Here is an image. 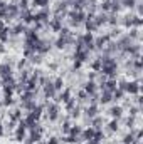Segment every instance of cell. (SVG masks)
<instances>
[{
    "label": "cell",
    "instance_id": "cell-1",
    "mask_svg": "<svg viewBox=\"0 0 143 144\" xmlns=\"http://www.w3.org/2000/svg\"><path fill=\"white\" fill-rule=\"evenodd\" d=\"M101 60H103V59H101ZM115 69H116L115 60H111V59H105V60H103V70H105L106 74H113Z\"/></svg>",
    "mask_w": 143,
    "mask_h": 144
},
{
    "label": "cell",
    "instance_id": "cell-2",
    "mask_svg": "<svg viewBox=\"0 0 143 144\" xmlns=\"http://www.w3.org/2000/svg\"><path fill=\"white\" fill-rule=\"evenodd\" d=\"M0 74H2V76H7V74L10 76V67L5 66V64H2V66H0Z\"/></svg>",
    "mask_w": 143,
    "mask_h": 144
},
{
    "label": "cell",
    "instance_id": "cell-3",
    "mask_svg": "<svg viewBox=\"0 0 143 144\" xmlns=\"http://www.w3.org/2000/svg\"><path fill=\"white\" fill-rule=\"evenodd\" d=\"M71 17H72V24H79L83 20V14H79V12H77V14H72Z\"/></svg>",
    "mask_w": 143,
    "mask_h": 144
},
{
    "label": "cell",
    "instance_id": "cell-4",
    "mask_svg": "<svg viewBox=\"0 0 143 144\" xmlns=\"http://www.w3.org/2000/svg\"><path fill=\"white\" fill-rule=\"evenodd\" d=\"M56 116H57V109H56V106H51L49 107V117L51 119H56Z\"/></svg>",
    "mask_w": 143,
    "mask_h": 144
},
{
    "label": "cell",
    "instance_id": "cell-5",
    "mask_svg": "<svg viewBox=\"0 0 143 144\" xmlns=\"http://www.w3.org/2000/svg\"><path fill=\"white\" fill-rule=\"evenodd\" d=\"M125 89H126V90H130V92H136V90H138V86H136V84H128V86H125Z\"/></svg>",
    "mask_w": 143,
    "mask_h": 144
},
{
    "label": "cell",
    "instance_id": "cell-6",
    "mask_svg": "<svg viewBox=\"0 0 143 144\" xmlns=\"http://www.w3.org/2000/svg\"><path fill=\"white\" fill-rule=\"evenodd\" d=\"M45 94L47 96L54 94V86H52V84H47V86H45Z\"/></svg>",
    "mask_w": 143,
    "mask_h": 144
},
{
    "label": "cell",
    "instance_id": "cell-7",
    "mask_svg": "<svg viewBox=\"0 0 143 144\" xmlns=\"http://www.w3.org/2000/svg\"><path fill=\"white\" fill-rule=\"evenodd\" d=\"M111 116L120 117L121 116V109H120V107H113V109H111Z\"/></svg>",
    "mask_w": 143,
    "mask_h": 144
},
{
    "label": "cell",
    "instance_id": "cell-8",
    "mask_svg": "<svg viewBox=\"0 0 143 144\" xmlns=\"http://www.w3.org/2000/svg\"><path fill=\"white\" fill-rule=\"evenodd\" d=\"M22 138H24V124H22V128L17 131V139H19V141H22Z\"/></svg>",
    "mask_w": 143,
    "mask_h": 144
},
{
    "label": "cell",
    "instance_id": "cell-9",
    "mask_svg": "<svg viewBox=\"0 0 143 144\" xmlns=\"http://www.w3.org/2000/svg\"><path fill=\"white\" fill-rule=\"evenodd\" d=\"M110 92H105V94H103V97H101V102H108V100H110Z\"/></svg>",
    "mask_w": 143,
    "mask_h": 144
},
{
    "label": "cell",
    "instance_id": "cell-10",
    "mask_svg": "<svg viewBox=\"0 0 143 144\" xmlns=\"http://www.w3.org/2000/svg\"><path fill=\"white\" fill-rule=\"evenodd\" d=\"M84 138H86V139H91V138H93V131H91V129H89V131H86V132H84Z\"/></svg>",
    "mask_w": 143,
    "mask_h": 144
},
{
    "label": "cell",
    "instance_id": "cell-11",
    "mask_svg": "<svg viewBox=\"0 0 143 144\" xmlns=\"http://www.w3.org/2000/svg\"><path fill=\"white\" fill-rule=\"evenodd\" d=\"M88 114H89V116H94V114H96V107H94V106L88 109Z\"/></svg>",
    "mask_w": 143,
    "mask_h": 144
},
{
    "label": "cell",
    "instance_id": "cell-12",
    "mask_svg": "<svg viewBox=\"0 0 143 144\" xmlns=\"http://www.w3.org/2000/svg\"><path fill=\"white\" fill-rule=\"evenodd\" d=\"M86 90H88V92H94V84H88V86H86Z\"/></svg>",
    "mask_w": 143,
    "mask_h": 144
},
{
    "label": "cell",
    "instance_id": "cell-13",
    "mask_svg": "<svg viewBox=\"0 0 143 144\" xmlns=\"http://www.w3.org/2000/svg\"><path fill=\"white\" fill-rule=\"evenodd\" d=\"M25 28H24V25H17L15 27V34H20V32H24Z\"/></svg>",
    "mask_w": 143,
    "mask_h": 144
},
{
    "label": "cell",
    "instance_id": "cell-14",
    "mask_svg": "<svg viewBox=\"0 0 143 144\" xmlns=\"http://www.w3.org/2000/svg\"><path fill=\"white\" fill-rule=\"evenodd\" d=\"M35 2V5H45L47 4V0H34Z\"/></svg>",
    "mask_w": 143,
    "mask_h": 144
},
{
    "label": "cell",
    "instance_id": "cell-15",
    "mask_svg": "<svg viewBox=\"0 0 143 144\" xmlns=\"http://www.w3.org/2000/svg\"><path fill=\"white\" fill-rule=\"evenodd\" d=\"M61 87H62V80L59 79V80H56V86H54V89H61Z\"/></svg>",
    "mask_w": 143,
    "mask_h": 144
},
{
    "label": "cell",
    "instance_id": "cell-16",
    "mask_svg": "<svg viewBox=\"0 0 143 144\" xmlns=\"http://www.w3.org/2000/svg\"><path fill=\"white\" fill-rule=\"evenodd\" d=\"M67 97H69V92H64V94L61 96V99H62V100H67Z\"/></svg>",
    "mask_w": 143,
    "mask_h": 144
},
{
    "label": "cell",
    "instance_id": "cell-17",
    "mask_svg": "<svg viewBox=\"0 0 143 144\" xmlns=\"http://www.w3.org/2000/svg\"><path fill=\"white\" fill-rule=\"evenodd\" d=\"M123 2H125L126 5H131V4H133V0H123Z\"/></svg>",
    "mask_w": 143,
    "mask_h": 144
},
{
    "label": "cell",
    "instance_id": "cell-18",
    "mask_svg": "<svg viewBox=\"0 0 143 144\" xmlns=\"http://www.w3.org/2000/svg\"><path fill=\"white\" fill-rule=\"evenodd\" d=\"M49 144H57V141H56V139H51V141H49Z\"/></svg>",
    "mask_w": 143,
    "mask_h": 144
},
{
    "label": "cell",
    "instance_id": "cell-19",
    "mask_svg": "<svg viewBox=\"0 0 143 144\" xmlns=\"http://www.w3.org/2000/svg\"><path fill=\"white\" fill-rule=\"evenodd\" d=\"M2 132H4V129H2V126H0V136H2Z\"/></svg>",
    "mask_w": 143,
    "mask_h": 144
}]
</instances>
